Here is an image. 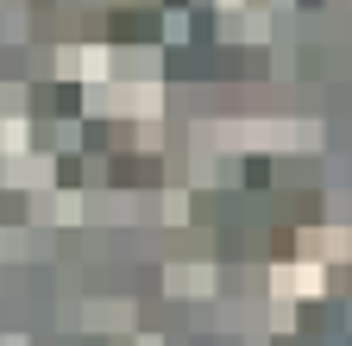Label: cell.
Returning <instances> with one entry per match:
<instances>
[{
  "label": "cell",
  "mask_w": 352,
  "mask_h": 346,
  "mask_svg": "<svg viewBox=\"0 0 352 346\" xmlns=\"http://www.w3.org/2000/svg\"><path fill=\"white\" fill-rule=\"evenodd\" d=\"M151 32H157L151 19H126V13L113 19V38H151Z\"/></svg>",
  "instance_id": "obj_1"
},
{
  "label": "cell",
  "mask_w": 352,
  "mask_h": 346,
  "mask_svg": "<svg viewBox=\"0 0 352 346\" xmlns=\"http://www.w3.org/2000/svg\"><path fill=\"white\" fill-rule=\"evenodd\" d=\"M170 7H183V0H170Z\"/></svg>",
  "instance_id": "obj_2"
}]
</instances>
